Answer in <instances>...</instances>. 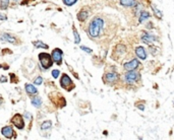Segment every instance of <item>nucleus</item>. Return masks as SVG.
Wrapping results in <instances>:
<instances>
[{
	"instance_id": "1",
	"label": "nucleus",
	"mask_w": 174,
	"mask_h": 140,
	"mask_svg": "<svg viewBox=\"0 0 174 140\" xmlns=\"http://www.w3.org/2000/svg\"><path fill=\"white\" fill-rule=\"evenodd\" d=\"M103 24H104L103 20H101V18H99V17L94 18V20L91 22V24H90V26H89V34H90V36L93 37V38H97V37L99 36L101 29L103 27Z\"/></svg>"
},
{
	"instance_id": "2",
	"label": "nucleus",
	"mask_w": 174,
	"mask_h": 140,
	"mask_svg": "<svg viewBox=\"0 0 174 140\" xmlns=\"http://www.w3.org/2000/svg\"><path fill=\"white\" fill-rule=\"evenodd\" d=\"M39 60H40V63H41V66L43 67V69H48L53 64L52 56H50L48 53L39 54Z\"/></svg>"
},
{
	"instance_id": "3",
	"label": "nucleus",
	"mask_w": 174,
	"mask_h": 140,
	"mask_svg": "<svg viewBox=\"0 0 174 140\" xmlns=\"http://www.w3.org/2000/svg\"><path fill=\"white\" fill-rule=\"evenodd\" d=\"M140 79V73L134 71V70H130L129 72H127L124 76V80L128 84H133L134 82H136Z\"/></svg>"
},
{
	"instance_id": "4",
	"label": "nucleus",
	"mask_w": 174,
	"mask_h": 140,
	"mask_svg": "<svg viewBox=\"0 0 174 140\" xmlns=\"http://www.w3.org/2000/svg\"><path fill=\"white\" fill-rule=\"evenodd\" d=\"M12 124L18 129H24V117L20 115V114H16L14 116L12 117L11 119Z\"/></svg>"
},
{
	"instance_id": "5",
	"label": "nucleus",
	"mask_w": 174,
	"mask_h": 140,
	"mask_svg": "<svg viewBox=\"0 0 174 140\" xmlns=\"http://www.w3.org/2000/svg\"><path fill=\"white\" fill-rule=\"evenodd\" d=\"M62 55H63V52L60 49H54L52 54H51L53 61L56 64H58V65H61V63H62Z\"/></svg>"
},
{
	"instance_id": "6",
	"label": "nucleus",
	"mask_w": 174,
	"mask_h": 140,
	"mask_svg": "<svg viewBox=\"0 0 174 140\" xmlns=\"http://www.w3.org/2000/svg\"><path fill=\"white\" fill-rule=\"evenodd\" d=\"M1 133H2V135L5 136L6 138L16 137V135L14 134V131H13V128L10 127V126H5V127H3L2 130H1Z\"/></svg>"
},
{
	"instance_id": "7",
	"label": "nucleus",
	"mask_w": 174,
	"mask_h": 140,
	"mask_svg": "<svg viewBox=\"0 0 174 140\" xmlns=\"http://www.w3.org/2000/svg\"><path fill=\"white\" fill-rule=\"evenodd\" d=\"M60 84L63 88H67L69 85H73L72 84V80L70 79V77L67 74H63L62 77L60 79Z\"/></svg>"
},
{
	"instance_id": "8",
	"label": "nucleus",
	"mask_w": 174,
	"mask_h": 140,
	"mask_svg": "<svg viewBox=\"0 0 174 140\" xmlns=\"http://www.w3.org/2000/svg\"><path fill=\"white\" fill-rule=\"evenodd\" d=\"M138 65H140V62H138L136 59H133V60L129 61L128 63H125V64H124V69L130 71V70L136 69V68L138 67Z\"/></svg>"
},
{
	"instance_id": "9",
	"label": "nucleus",
	"mask_w": 174,
	"mask_h": 140,
	"mask_svg": "<svg viewBox=\"0 0 174 140\" xmlns=\"http://www.w3.org/2000/svg\"><path fill=\"white\" fill-rule=\"evenodd\" d=\"M156 37L152 36V35L150 34H144V36L142 37V41L144 42V43L148 44V45H152L154 42H156Z\"/></svg>"
},
{
	"instance_id": "10",
	"label": "nucleus",
	"mask_w": 174,
	"mask_h": 140,
	"mask_svg": "<svg viewBox=\"0 0 174 140\" xmlns=\"http://www.w3.org/2000/svg\"><path fill=\"white\" fill-rule=\"evenodd\" d=\"M118 77H119L118 74L115 72H109L105 75V79H106V81L109 82V83H113V82H115L116 80H118Z\"/></svg>"
},
{
	"instance_id": "11",
	"label": "nucleus",
	"mask_w": 174,
	"mask_h": 140,
	"mask_svg": "<svg viewBox=\"0 0 174 140\" xmlns=\"http://www.w3.org/2000/svg\"><path fill=\"white\" fill-rule=\"evenodd\" d=\"M135 54L138 55V57L140 59L145 60V59L147 58V54H146V51L143 47H138V48L135 49Z\"/></svg>"
},
{
	"instance_id": "12",
	"label": "nucleus",
	"mask_w": 174,
	"mask_h": 140,
	"mask_svg": "<svg viewBox=\"0 0 174 140\" xmlns=\"http://www.w3.org/2000/svg\"><path fill=\"white\" fill-rule=\"evenodd\" d=\"M120 4L122 6H127V7H134L136 2L135 0H120Z\"/></svg>"
},
{
	"instance_id": "13",
	"label": "nucleus",
	"mask_w": 174,
	"mask_h": 140,
	"mask_svg": "<svg viewBox=\"0 0 174 140\" xmlns=\"http://www.w3.org/2000/svg\"><path fill=\"white\" fill-rule=\"evenodd\" d=\"M26 92H27L29 94H36L37 92H38V90H37V88L34 86V85L30 84V83H27V84H26Z\"/></svg>"
},
{
	"instance_id": "14",
	"label": "nucleus",
	"mask_w": 174,
	"mask_h": 140,
	"mask_svg": "<svg viewBox=\"0 0 174 140\" xmlns=\"http://www.w3.org/2000/svg\"><path fill=\"white\" fill-rule=\"evenodd\" d=\"M32 105L36 108H40L42 106V99H40V97H34L32 99Z\"/></svg>"
},
{
	"instance_id": "15",
	"label": "nucleus",
	"mask_w": 174,
	"mask_h": 140,
	"mask_svg": "<svg viewBox=\"0 0 174 140\" xmlns=\"http://www.w3.org/2000/svg\"><path fill=\"white\" fill-rule=\"evenodd\" d=\"M88 16H89L88 12L85 11V10H82V11H80V13L77 14V20H80V22H85V20L88 18Z\"/></svg>"
},
{
	"instance_id": "16",
	"label": "nucleus",
	"mask_w": 174,
	"mask_h": 140,
	"mask_svg": "<svg viewBox=\"0 0 174 140\" xmlns=\"http://www.w3.org/2000/svg\"><path fill=\"white\" fill-rule=\"evenodd\" d=\"M33 44H34V46L36 47V48H43V49H48L49 48L48 45L44 44L43 42H41V41H36Z\"/></svg>"
},
{
	"instance_id": "17",
	"label": "nucleus",
	"mask_w": 174,
	"mask_h": 140,
	"mask_svg": "<svg viewBox=\"0 0 174 140\" xmlns=\"http://www.w3.org/2000/svg\"><path fill=\"white\" fill-rule=\"evenodd\" d=\"M8 4H9V0H0V9H7Z\"/></svg>"
},
{
	"instance_id": "18",
	"label": "nucleus",
	"mask_w": 174,
	"mask_h": 140,
	"mask_svg": "<svg viewBox=\"0 0 174 140\" xmlns=\"http://www.w3.org/2000/svg\"><path fill=\"white\" fill-rule=\"evenodd\" d=\"M150 17V13L149 12H146V11H142L140 12V22H144L145 20H147V18H149Z\"/></svg>"
},
{
	"instance_id": "19",
	"label": "nucleus",
	"mask_w": 174,
	"mask_h": 140,
	"mask_svg": "<svg viewBox=\"0 0 174 140\" xmlns=\"http://www.w3.org/2000/svg\"><path fill=\"white\" fill-rule=\"evenodd\" d=\"M2 38L5 40V41L9 42V43H14V42H15V38H13L12 36H10L9 34H4L2 36Z\"/></svg>"
},
{
	"instance_id": "20",
	"label": "nucleus",
	"mask_w": 174,
	"mask_h": 140,
	"mask_svg": "<svg viewBox=\"0 0 174 140\" xmlns=\"http://www.w3.org/2000/svg\"><path fill=\"white\" fill-rule=\"evenodd\" d=\"M51 125H52V123H51L50 121H45V122H43L41 125V129L42 130H47V129L51 128Z\"/></svg>"
},
{
	"instance_id": "21",
	"label": "nucleus",
	"mask_w": 174,
	"mask_h": 140,
	"mask_svg": "<svg viewBox=\"0 0 174 140\" xmlns=\"http://www.w3.org/2000/svg\"><path fill=\"white\" fill-rule=\"evenodd\" d=\"M152 9H153V11H154V13H155V15H156V16L159 17V18H162V16H163V15H162V12L160 11L159 9H157L155 5H152Z\"/></svg>"
},
{
	"instance_id": "22",
	"label": "nucleus",
	"mask_w": 174,
	"mask_h": 140,
	"mask_svg": "<svg viewBox=\"0 0 174 140\" xmlns=\"http://www.w3.org/2000/svg\"><path fill=\"white\" fill-rule=\"evenodd\" d=\"M73 35H74V43L75 44H78L80 42V35H78V33H77L76 31H73Z\"/></svg>"
},
{
	"instance_id": "23",
	"label": "nucleus",
	"mask_w": 174,
	"mask_h": 140,
	"mask_svg": "<svg viewBox=\"0 0 174 140\" xmlns=\"http://www.w3.org/2000/svg\"><path fill=\"white\" fill-rule=\"evenodd\" d=\"M76 1L77 0H63V3L65 5H67V6H71V5L74 4Z\"/></svg>"
},
{
	"instance_id": "24",
	"label": "nucleus",
	"mask_w": 174,
	"mask_h": 140,
	"mask_svg": "<svg viewBox=\"0 0 174 140\" xmlns=\"http://www.w3.org/2000/svg\"><path fill=\"white\" fill-rule=\"evenodd\" d=\"M42 82H43V78L42 77H37L36 79H35V84H37V85H40V84H42Z\"/></svg>"
},
{
	"instance_id": "25",
	"label": "nucleus",
	"mask_w": 174,
	"mask_h": 140,
	"mask_svg": "<svg viewBox=\"0 0 174 140\" xmlns=\"http://www.w3.org/2000/svg\"><path fill=\"white\" fill-rule=\"evenodd\" d=\"M59 70H53V71H52V76H53L54 78H57L58 76H59Z\"/></svg>"
},
{
	"instance_id": "26",
	"label": "nucleus",
	"mask_w": 174,
	"mask_h": 140,
	"mask_svg": "<svg viewBox=\"0 0 174 140\" xmlns=\"http://www.w3.org/2000/svg\"><path fill=\"white\" fill-rule=\"evenodd\" d=\"M80 49H82V50H84L85 52H87V53H92V52H93L91 49L87 48V47H85V46H82V47H80Z\"/></svg>"
},
{
	"instance_id": "27",
	"label": "nucleus",
	"mask_w": 174,
	"mask_h": 140,
	"mask_svg": "<svg viewBox=\"0 0 174 140\" xmlns=\"http://www.w3.org/2000/svg\"><path fill=\"white\" fill-rule=\"evenodd\" d=\"M0 81H1V82H6V81H7V78L5 77V76H1V78H0Z\"/></svg>"
},
{
	"instance_id": "28",
	"label": "nucleus",
	"mask_w": 174,
	"mask_h": 140,
	"mask_svg": "<svg viewBox=\"0 0 174 140\" xmlns=\"http://www.w3.org/2000/svg\"><path fill=\"white\" fill-rule=\"evenodd\" d=\"M138 108L140 110H142V111H144V110H145V107H144L143 105H142V106H138Z\"/></svg>"
},
{
	"instance_id": "29",
	"label": "nucleus",
	"mask_w": 174,
	"mask_h": 140,
	"mask_svg": "<svg viewBox=\"0 0 174 140\" xmlns=\"http://www.w3.org/2000/svg\"><path fill=\"white\" fill-rule=\"evenodd\" d=\"M5 18H6L5 16H0V20H5Z\"/></svg>"
},
{
	"instance_id": "30",
	"label": "nucleus",
	"mask_w": 174,
	"mask_h": 140,
	"mask_svg": "<svg viewBox=\"0 0 174 140\" xmlns=\"http://www.w3.org/2000/svg\"><path fill=\"white\" fill-rule=\"evenodd\" d=\"M15 1H18V0H15Z\"/></svg>"
}]
</instances>
